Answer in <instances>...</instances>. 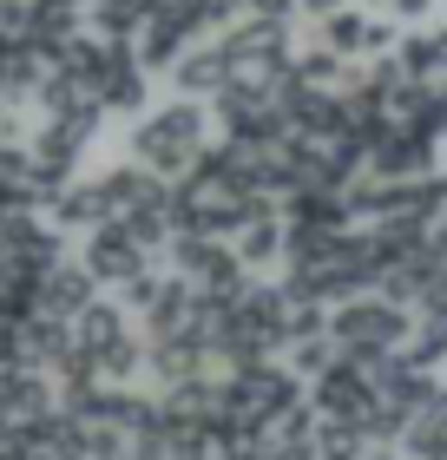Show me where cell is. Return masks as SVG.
<instances>
[{"label": "cell", "instance_id": "cell-1", "mask_svg": "<svg viewBox=\"0 0 447 460\" xmlns=\"http://www.w3.org/2000/svg\"><path fill=\"white\" fill-rule=\"evenodd\" d=\"M204 106L198 99H172V106H152L139 112L132 125V164H145V172L158 178H184L191 164L204 158Z\"/></svg>", "mask_w": 447, "mask_h": 460}, {"label": "cell", "instance_id": "cell-2", "mask_svg": "<svg viewBox=\"0 0 447 460\" xmlns=\"http://www.w3.org/2000/svg\"><path fill=\"white\" fill-rule=\"evenodd\" d=\"M329 336L343 342V355H355V362H389V355H401V342H408L415 329H408V309L401 303H389L381 289H362V296L329 309Z\"/></svg>", "mask_w": 447, "mask_h": 460}, {"label": "cell", "instance_id": "cell-3", "mask_svg": "<svg viewBox=\"0 0 447 460\" xmlns=\"http://www.w3.org/2000/svg\"><path fill=\"white\" fill-rule=\"evenodd\" d=\"M172 270L198 289V296H218V303H237L250 289V270L237 257V243L204 237V230H178L172 237Z\"/></svg>", "mask_w": 447, "mask_h": 460}, {"label": "cell", "instance_id": "cell-4", "mask_svg": "<svg viewBox=\"0 0 447 460\" xmlns=\"http://www.w3.org/2000/svg\"><path fill=\"white\" fill-rule=\"evenodd\" d=\"M316 408H323L329 421H349V428L369 434L375 428V368L343 355L329 375H316Z\"/></svg>", "mask_w": 447, "mask_h": 460}, {"label": "cell", "instance_id": "cell-5", "mask_svg": "<svg viewBox=\"0 0 447 460\" xmlns=\"http://www.w3.org/2000/svg\"><path fill=\"white\" fill-rule=\"evenodd\" d=\"M79 263L93 270V283L125 289V283H139L145 270H152V250H145L125 224H99V230H86V243H79Z\"/></svg>", "mask_w": 447, "mask_h": 460}, {"label": "cell", "instance_id": "cell-6", "mask_svg": "<svg viewBox=\"0 0 447 460\" xmlns=\"http://www.w3.org/2000/svg\"><path fill=\"white\" fill-rule=\"evenodd\" d=\"M316 47H329V53H343V59H362V53H375V59H389L401 47V33L389 27V20H369L362 7H343V13H329V20H316Z\"/></svg>", "mask_w": 447, "mask_h": 460}, {"label": "cell", "instance_id": "cell-7", "mask_svg": "<svg viewBox=\"0 0 447 460\" xmlns=\"http://www.w3.org/2000/svg\"><path fill=\"white\" fill-rule=\"evenodd\" d=\"M93 303H99V283H93L86 263H53L33 289V316H53V323H73L79 309H93Z\"/></svg>", "mask_w": 447, "mask_h": 460}, {"label": "cell", "instance_id": "cell-8", "mask_svg": "<svg viewBox=\"0 0 447 460\" xmlns=\"http://www.w3.org/2000/svg\"><path fill=\"white\" fill-rule=\"evenodd\" d=\"M230 79H237V66H230V53H224V40H218V33H210L204 47H191L178 66H172L178 99H218Z\"/></svg>", "mask_w": 447, "mask_h": 460}, {"label": "cell", "instance_id": "cell-9", "mask_svg": "<svg viewBox=\"0 0 447 460\" xmlns=\"http://www.w3.org/2000/svg\"><path fill=\"white\" fill-rule=\"evenodd\" d=\"M401 447H408L415 460H447V388H441V382L428 388V402L408 414V428H401Z\"/></svg>", "mask_w": 447, "mask_h": 460}, {"label": "cell", "instance_id": "cell-10", "mask_svg": "<svg viewBox=\"0 0 447 460\" xmlns=\"http://www.w3.org/2000/svg\"><path fill=\"white\" fill-rule=\"evenodd\" d=\"M395 66L408 73V79H421V86H441V79H447V20L428 27V33H401Z\"/></svg>", "mask_w": 447, "mask_h": 460}, {"label": "cell", "instance_id": "cell-11", "mask_svg": "<svg viewBox=\"0 0 447 460\" xmlns=\"http://www.w3.org/2000/svg\"><path fill=\"white\" fill-rule=\"evenodd\" d=\"M99 106L105 112H152L145 106V59L132 47H119L112 73H105V86H99Z\"/></svg>", "mask_w": 447, "mask_h": 460}, {"label": "cell", "instance_id": "cell-12", "mask_svg": "<svg viewBox=\"0 0 447 460\" xmlns=\"http://www.w3.org/2000/svg\"><path fill=\"white\" fill-rule=\"evenodd\" d=\"M47 217L59 230H99L105 224V198H99V178H73L67 191L47 204Z\"/></svg>", "mask_w": 447, "mask_h": 460}, {"label": "cell", "instance_id": "cell-13", "mask_svg": "<svg viewBox=\"0 0 447 460\" xmlns=\"http://www.w3.org/2000/svg\"><path fill=\"white\" fill-rule=\"evenodd\" d=\"M237 257H244V270H264V263H276V257H290V217H257V224H244L237 230Z\"/></svg>", "mask_w": 447, "mask_h": 460}, {"label": "cell", "instance_id": "cell-14", "mask_svg": "<svg viewBox=\"0 0 447 460\" xmlns=\"http://www.w3.org/2000/svg\"><path fill=\"white\" fill-rule=\"evenodd\" d=\"M349 73V59L343 53H329V47H316V53H296V79H303V86H335V79Z\"/></svg>", "mask_w": 447, "mask_h": 460}, {"label": "cell", "instance_id": "cell-15", "mask_svg": "<svg viewBox=\"0 0 447 460\" xmlns=\"http://www.w3.org/2000/svg\"><path fill=\"white\" fill-rule=\"evenodd\" d=\"M408 362H415V368H434V362H447V316H421L415 342H408Z\"/></svg>", "mask_w": 447, "mask_h": 460}, {"label": "cell", "instance_id": "cell-16", "mask_svg": "<svg viewBox=\"0 0 447 460\" xmlns=\"http://www.w3.org/2000/svg\"><path fill=\"white\" fill-rule=\"evenodd\" d=\"M381 7H389L395 20H428V13L441 7V0H381Z\"/></svg>", "mask_w": 447, "mask_h": 460}, {"label": "cell", "instance_id": "cell-17", "mask_svg": "<svg viewBox=\"0 0 447 460\" xmlns=\"http://www.w3.org/2000/svg\"><path fill=\"white\" fill-rule=\"evenodd\" d=\"M349 0H296V13H309V20H329V13H343Z\"/></svg>", "mask_w": 447, "mask_h": 460}, {"label": "cell", "instance_id": "cell-18", "mask_svg": "<svg viewBox=\"0 0 447 460\" xmlns=\"http://www.w3.org/2000/svg\"><path fill=\"white\" fill-rule=\"evenodd\" d=\"M250 13H270V20H290L296 13V0H244Z\"/></svg>", "mask_w": 447, "mask_h": 460}, {"label": "cell", "instance_id": "cell-19", "mask_svg": "<svg viewBox=\"0 0 447 460\" xmlns=\"http://www.w3.org/2000/svg\"><path fill=\"white\" fill-rule=\"evenodd\" d=\"M428 119H434V138H447V79L434 86V112H428Z\"/></svg>", "mask_w": 447, "mask_h": 460}]
</instances>
